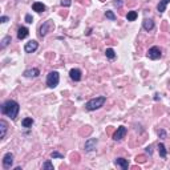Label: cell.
I'll use <instances>...</instances> for the list:
<instances>
[{
	"instance_id": "2e32d148",
	"label": "cell",
	"mask_w": 170,
	"mask_h": 170,
	"mask_svg": "<svg viewBox=\"0 0 170 170\" xmlns=\"http://www.w3.org/2000/svg\"><path fill=\"white\" fill-rule=\"evenodd\" d=\"M170 3V0H160V3L157 6V11L160 13H164L165 10H166V6Z\"/></svg>"
},
{
	"instance_id": "f546056e",
	"label": "cell",
	"mask_w": 170,
	"mask_h": 170,
	"mask_svg": "<svg viewBox=\"0 0 170 170\" xmlns=\"http://www.w3.org/2000/svg\"><path fill=\"white\" fill-rule=\"evenodd\" d=\"M114 6H116V7H121V6H122V1H121V0H114Z\"/></svg>"
},
{
	"instance_id": "9a60e30c",
	"label": "cell",
	"mask_w": 170,
	"mask_h": 170,
	"mask_svg": "<svg viewBox=\"0 0 170 170\" xmlns=\"http://www.w3.org/2000/svg\"><path fill=\"white\" fill-rule=\"evenodd\" d=\"M7 130H8V124L4 120H1L0 121V138H4V137H6Z\"/></svg>"
},
{
	"instance_id": "30bf717a",
	"label": "cell",
	"mask_w": 170,
	"mask_h": 170,
	"mask_svg": "<svg viewBox=\"0 0 170 170\" xmlns=\"http://www.w3.org/2000/svg\"><path fill=\"white\" fill-rule=\"evenodd\" d=\"M69 77L73 81H80L81 80V70L77 69V68H73L69 70Z\"/></svg>"
},
{
	"instance_id": "8fae6325",
	"label": "cell",
	"mask_w": 170,
	"mask_h": 170,
	"mask_svg": "<svg viewBox=\"0 0 170 170\" xmlns=\"http://www.w3.org/2000/svg\"><path fill=\"white\" fill-rule=\"evenodd\" d=\"M114 164H116L117 166H120L122 170H128V167H129V162H128V160H125V158H116Z\"/></svg>"
},
{
	"instance_id": "7c38bea8",
	"label": "cell",
	"mask_w": 170,
	"mask_h": 170,
	"mask_svg": "<svg viewBox=\"0 0 170 170\" xmlns=\"http://www.w3.org/2000/svg\"><path fill=\"white\" fill-rule=\"evenodd\" d=\"M24 77H37L39 75H40V70L37 69V68H31V69H27L24 70Z\"/></svg>"
},
{
	"instance_id": "5b68a950",
	"label": "cell",
	"mask_w": 170,
	"mask_h": 170,
	"mask_svg": "<svg viewBox=\"0 0 170 170\" xmlns=\"http://www.w3.org/2000/svg\"><path fill=\"white\" fill-rule=\"evenodd\" d=\"M148 57L150 59V60H158V59H161V56H162V52H161V49L158 47H151L150 49L148 50Z\"/></svg>"
},
{
	"instance_id": "e0dca14e",
	"label": "cell",
	"mask_w": 170,
	"mask_h": 170,
	"mask_svg": "<svg viewBox=\"0 0 170 170\" xmlns=\"http://www.w3.org/2000/svg\"><path fill=\"white\" fill-rule=\"evenodd\" d=\"M142 25H144V29H146V31H151V29L154 28V21L151 19H145L144 20V23H142Z\"/></svg>"
},
{
	"instance_id": "603a6c76",
	"label": "cell",
	"mask_w": 170,
	"mask_h": 170,
	"mask_svg": "<svg viewBox=\"0 0 170 170\" xmlns=\"http://www.w3.org/2000/svg\"><path fill=\"white\" fill-rule=\"evenodd\" d=\"M10 43H11V36H6V37H3V40H1V48H6Z\"/></svg>"
},
{
	"instance_id": "3957f363",
	"label": "cell",
	"mask_w": 170,
	"mask_h": 170,
	"mask_svg": "<svg viewBox=\"0 0 170 170\" xmlns=\"http://www.w3.org/2000/svg\"><path fill=\"white\" fill-rule=\"evenodd\" d=\"M59 82H60V75H59V72L52 70V72L48 73V76H47V85L49 86V88H56L57 85H59Z\"/></svg>"
},
{
	"instance_id": "7a4b0ae2",
	"label": "cell",
	"mask_w": 170,
	"mask_h": 170,
	"mask_svg": "<svg viewBox=\"0 0 170 170\" xmlns=\"http://www.w3.org/2000/svg\"><path fill=\"white\" fill-rule=\"evenodd\" d=\"M105 101H106V97H105V96H100V97L92 98V100H89L88 102L85 104V109L89 110V112L97 110V109H100L101 106H104Z\"/></svg>"
},
{
	"instance_id": "ba28073f",
	"label": "cell",
	"mask_w": 170,
	"mask_h": 170,
	"mask_svg": "<svg viewBox=\"0 0 170 170\" xmlns=\"http://www.w3.org/2000/svg\"><path fill=\"white\" fill-rule=\"evenodd\" d=\"M37 48H39V43H37V41L31 40V41H28V43L25 44L24 50L27 52V53H33V52H35Z\"/></svg>"
},
{
	"instance_id": "4dcf8cb0",
	"label": "cell",
	"mask_w": 170,
	"mask_h": 170,
	"mask_svg": "<svg viewBox=\"0 0 170 170\" xmlns=\"http://www.w3.org/2000/svg\"><path fill=\"white\" fill-rule=\"evenodd\" d=\"M146 153H149V154H151V153H153V150H151V146H148V148H146Z\"/></svg>"
},
{
	"instance_id": "d6986e66",
	"label": "cell",
	"mask_w": 170,
	"mask_h": 170,
	"mask_svg": "<svg viewBox=\"0 0 170 170\" xmlns=\"http://www.w3.org/2000/svg\"><path fill=\"white\" fill-rule=\"evenodd\" d=\"M105 56H106L108 59H110V60H113V59H116V52H114V49H112V48H108V49L105 50Z\"/></svg>"
},
{
	"instance_id": "277c9868",
	"label": "cell",
	"mask_w": 170,
	"mask_h": 170,
	"mask_svg": "<svg viewBox=\"0 0 170 170\" xmlns=\"http://www.w3.org/2000/svg\"><path fill=\"white\" fill-rule=\"evenodd\" d=\"M53 28H55L53 21H52V20H47V21L40 27V29H39V36H40V37H44V36H47L50 31H53Z\"/></svg>"
},
{
	"instance_id": "8992f818",
	"label": "cell",
	"mask_w": 170,
	"mask_h": 170,
	"mask_svg": "<svg viewBox=\"0 0 170 170\" xmlns=\"http://www.w3.org/2000/svg\"><path fill=\"white\" fill-rule=\"evenodd\" d=\"M126 133H128V129H126L125 126H118L116 133L113 134V140L114 141H121L122 138H125Z\"/></svg>"
},
{
	"instance_id": "d4e9b609",
	"label": "cell",
	"mask_w": 170,
	"mask_h": 170,
	"mask_svg": "<svg viewBox=\"0 0 170 170\" xmlns=\"http://www.w3.org/2000/svg\"><path fill=\"white\" fill-rule=\"evenodd\" d=\"M50 157L52 158H64V154L59 153V151H52V153H50Z\"/></svg>"
},
{
	"instance_id": "ac0fdd59",
	"label": "cell",
	"mask_w": 170,
	"mask_h": 170,
	"mask_svg": "<svg viewBox=\"0 0 170 170\" xmlns=\"http://www.w3.org/2000/svg\"><path fill=\"white\" fill-rule=\"evenodd\" d=\"M21 125H23V128H31V126L33 125V118H32V117L24 118V120L21 121Z\"/></svg>"
},
{
	"instance_id": "52a82bcc",
	"label": "cell",
	"mask_w": 170,
	"mask_h": 170,
	"mask_svg": "<svg viewBox=\"0 0 170 170\" xmlns=\"http://www.w3.org/2000/svg\"><path fill=\"white\" fill-rule=\"evenodd\" d=\"M12 164H13V154L12 153L4 154V157H3V167L4 169H11Z\"/></svg>"
},
{
	"instance_id": "cb8c5ba5",
	"label": "cell",
	"mask_w": 170,
	"mask_h": 170,
	"mask_svg": "<svg viewBox=\"0 0 170 170\" xmlns=\"http://www.w3.org/2000/svg\"><path fill=\"white\" fill-rule=\"evenodd\" d=\"M43 169L53 170V165H52V162H50V161H47V162H44V164H43Z\"/></svg>"
},
{
	"instance_id": "f1b7e54d",
	"label": "cell",
	"mask_w": 170,
	"mask_h": 170,
	"mask_svg": "<svg viewBox=\"0 0 170 170\" xmlns=\"http://www.w3.org/2000/svg\"><path fill=\"white\" fill-rule=\"evenodd\" d=\"M8 20H10V19H8V16H1V17H0V21H1V23H7Z\"/></svg>"
},
{
	"instance_id": "44dd1931",
	"label": "cell",
	"mask_w": 170,
	"mask_h": 170,
	"mask_svg": "<svg viewBox=\"0 0 170 170\" xmlns=\"http://www.w3.org/2000/svg\"><path fill=\"white\" fill-rule=\"evenodd\" d=\"M158 151H160V155H161L162 158L166 157L167 151H166V148H165L164 144H158Z\"/></svg>"
},
{
	"instance_id": "5bb4252c",
	"label": "cell",
	"mask_w": 170,
	"mask_h": 170,
	"mask_svg": "<svg viewBox=\"0 0 170 170\" xmlns=\"http://www.w3.org/2000/svg\"><path fill=\"white\" fill-rule=\"evenodd\" d=\"M32 10L39 12V13H41V12H44L45 11V6L43 3H40V1H35V3L32 4Z\"/></svg>"
},
{
	"instance_id": "7402d4cb",
	"label": "cell",
	"mask_w": 170,
	"mask_h": 170,
	"mask_svg": "<svg viewBox=\"0 0 170 170\" xmlns=\"http://www.w3.org/2000/svg\"><path fill=\"white\" fill-rule=\"evenodd\" d=\"M105 16H106V19L112 20V21H114V20L117 19L116 15L113 13V11H106V12H105Z\"/></svg>"
},
{
	"instance_id": "ffe728a7",
	"label": "cell",
	"mask_w": 170,
	"mask_h": 170,
	"mask_svg": "<svg viewBox=\"0 0 170 170\" xmlns=\"http://www.w3.org/2000/svg\"><path fill=\"white\" fill-rule=\"evenodd\" d=\"M137 16H138V13L135 12V11H130V12H128V15H126V19H128V21H134V20L137 19Z\"/></svg>"
},
{
	"instance_id": "83f0119b",
	"label": "cell",
	"mask_w": 170,
	"mask_h": 170,
	"mask_svg": "<svg viewBox=\"0 0 170 170\" xmlns=\"http://www.w3.org/2000/svg\"><path fill=\"white\" fill-rule=\"evenodd\" d=\"M61 6L63 7H69L70 4H72V1H70V0H61Z\"/></svg>"
},
{
	"instance_id": "9c48e42d",
	"label": "cell",
	"mask_w": 170,
	"mask_h": 170,
	"mask_svg": "<svg viewBox=\"0 0 170 170\" xmlns=\"http://www.w3.org/2000/svg\"><path fill=\"white\" fill-rule=\"evenodd\" d=\"M97 145V138H89L85 142V150L86 151H93Z\"/></svg>"
},
{
	"instance_id": "4fadbf2b",
	"label": "cell",
	"mask_w": 170,
	"mask_h": 170,
	"mask_svg": "<svg viewBox=\"0 0 170 170\" xmlns=\"http://www.w3.org/2000/svg\"><path fill=\"white\" fill-rule=\"evenodd\" d=\"M28 33H29V31L27 27H20V28L17 29V39H19V40H23V39H25L28 36Z\"/></svg>"
},
{
	"instance_id": "484cf974",
	"label": "cell",
	"mask_w": 170,
	"mask_h": 170,
	"mask_svg": "<svg viewBox=\"0 0 170 170\" xmlns=\"http://www.w3.org/2000/svg\"><path fill=\"white\" fill-rule=\"evenodd\" d=\"M32 21H33V17H32L29 13H27V15H25V23H28V24H32Z\"/></svg>"
},
{
	"instance_id": "4316f807",
	"label": "cell",
	"mask_w": 170,
	"mask_h": 170,
	"mask_svg": "<svg viewBox=\"0 0 170 170\" xmlns=\"http://www.w3.org/2000/svg\"><path fill=\"white\" fill-rule=\"evenodd\" d=\"M158 135H160V137H161L162 140L166 138V132H165L164 129H160V130H158Z\"/></svg>"
},
{
	"instance_id": "6da1fadb",
	"label": "cell",
	"mask_w": 170,
	"mask_h": 170,
	"mask_svg": "<svg viewBox=\"0 0 170 170\" xmlns=\"http://www.w3.org/2000/svg\"><path fill=\"white\" fill-rule=\"evenodd\" d=\"M19 110H20L19 104H17L16 101H13V100H8V101H6V102L1 105V112H3L6 116L10 117V118H12V120H15L16 117H17Z\"/></svg>"
}]
</instances>
